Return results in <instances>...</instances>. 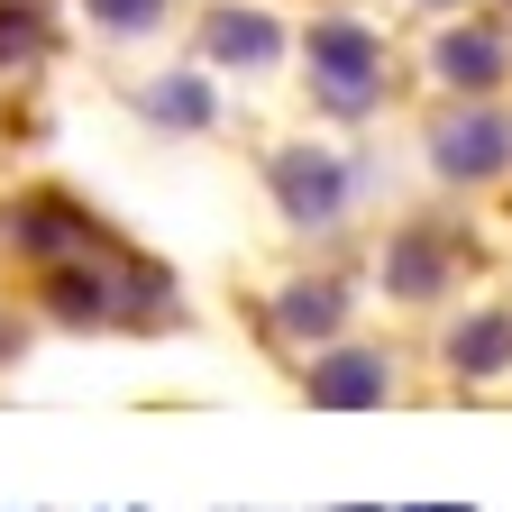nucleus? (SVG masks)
I'll return each instance as SVG.
<instances>
[{
  "label": "nucleus",
  "instance_id": "20e7f679",
  "mask_svg": "<svg viewBox=\"0 0 512 512\" xmlns=\"http://www.w3.org/2000/svg\"><path fill=\"white\" fill-rule=\"evenodd\" d=\"M302 394L320 412H384V394H394V357H384V348H330V357H311Z\"/></svg>",
  "mask_w": 512,
  "mask_h": 512
},
{
  "label": "nucleus",
  "instance_id": "0eeeda50",
  "mask_svg": "<svg viewBox=\"0 0 512 512\" xmlns=\"http://www.w3.org/2000/svg\"><path fill=\"white\" fill-rule=\"evenodd\" d=\"M448 366H458L467 384L503 375V366H512V311H467L458 330H448Z\"/></svg>",
  "mask_w": 512,
  "mask_h": 512
},
{
  "label": "nucleus",
  "instance_id": "39448f33",
  "mask_svg": "<svg viewBox=\"0 0 512 512\" xmlns=\"http://www.w3.org/2000/svg\"><path fill=\"white\" fill-rule=\"evenodd\" d=\"M448 266H458V247H448L439 229H403L394 247H384V293L394 302H439Z\"/></svg>",
  "mask_w": 512,
  "mask_h": 512
},
{
  "label": "nucleus",
  "instance_id": "1a4fd4ad",
  "mask_svg": "<svg viewBox=\"0 0 512 512\" xmlns=\"http://www.w3.org/2000/svg\"><path fill=\"white\" fill-rule=\"evenodd\" d=\"M46 311H55V320H74V330H92V320L119 311V284L92 275V266H46Z\"/></svg>",
  "mask_w": 512,
  "mask_h": 512
},
{
  "label": "nucleus",
  "instance_id": "2eb2a0df",
  "mask_svg": "<svg viewBox=\"0 0 512 512\" xmlns=\"http://www.w3.org/2000/svg\"><path fill=\"white\" fill-rule=\"evenodd\" d=\"M0 357H10V320H0Z\"/></svg>",
  "mask_w": 512,
  "mask_h": 512
},
{
  "label": "nucleus",
  "instance_id": "9d476101",
  "mask_svg": "<svg viewBox=\"0 0 512 512\" xmlns=\"http://www.w3.org/2000/svg\"><path fill=\"white\" fill-rule=\"evenodd\" d=\"M339 320H348V293L339 284H284L275 293V330L284 339H339Z\"/></svg>",
  "mask_w": 512,
  "mask_h": 512
},
{
  "label": "nucleus",
  "instance_id": "9b49d317",
  "mask_svg": "<svg viewBox=\"0 0 512 512\" xmlns=\"http://www.w3.org/2000/svg\"><path fill=\"white\" fill-rule=\"evenodd\" d=\"M10 238H19L28 256H46V266H64V247H92V229H83L74 211H55V202H28V211L10 220Z\"/></svg>",
  "mask_w": 512,
  "mask_h": 512
},
{
  "label": "nucleus",
  "instance_id": "7ed1b4c3",
  "mask_svg": "<svg viewBox=\"0 0 512 512\" xmlns=\"http://www.w3.org/2000/svg\"><path fill=\"white\" fill-rule=\"evenodd\" d=\"M266 183H275V202H284L293 229L339 220V202H348V165H339V156H320V147H284V156L266 165Z\"/></svg>",
  "mask_w": 512,
  "mask_h": 512
},
{
  "label": "nucleus",
  "instance_id": "423d86ee",
  "mask_svg": "<svg viewBox=\"0 0 512 512\" xmlns=\"http://www.w3.org/2000/svg\"><path fill=\"white\" fill-rule=\"evenodd\" d=\"M202 55L211 64H275L284 55V28L266 10H211L202 19Z\"/></svg>",
  "mask_w": 512,
  "mask_h": 512
},
{
  "label": "nucleus",
  "instance_id": "ddd939ff",
  "mask_svg": "<svg viewBox=\"0 0 512 512\" xmlns=\"http://www.w3.org/2000/svg\"><path fill=\"white\" fill-rule=\"evenodd\" d=\"M46 46V19L37 10H10V0H0V64H10V55H37Z\"/></svg>",
  "mask_w": 512,
  "mask_h": 512
},
{
  "label": "nucleus",
  "instance_id": "f03ea898",
  "mask_svg": "<svg viewBox=\"0 0 512 512\" xmlns=\"http://www.w3.org/2000/svg\"><path fill=\"white\" fill-rule=\"evenodd\" d=\"M430 165L448 174V183H494L503 165H512V119L503 110H448L439 128H430Z\"/></svg>",
  "mask_w": 512,
  "mask_h": 512
},
{
  "label": "nucleus",
  "instance_id": "dca6fc26",
  "mask_svg": "<svg viewBox=\"0 0 512 512\" xmlns=\"http://www.w3.org/2000/svg\"><path fill=\"white\" fill-rule=\"evenodd\" d=\"M430 10H458V0H430Z\"/></svg>",
  "mask_w": 512,
  "mask_h": 512
},
{
  "label": "nucleus",
  "instance_id": "4468645a",
  "mask_svg": "<svg viewBox=\"0 0 512 512\" xmlns=\"http://www.w3.org/2000/svg\"><path fill=\"white\" fill-rule=\"evenodd\" d=\"M92 19L101 28H147V19H165V0H92Z\"/></svg>",
  "mask_w": 512,
  "mask_h": 512
},
{
  "label": "nucleus",
  "instance_id": "6e6552de",
  "mask_svg": "<svg viewBox=\"0 0 512 512\" xmlns=\"http://www.w3.org/2000/svg\"><path fill=\"white\" fill-rule=\"evenodd\" d=\"M430 64H439V83H458V92H494L503 83V37L494 28H448Z\"/></svg>",
  "mask_w": 512,
  "mask_h": 512
},
{
  "label": "nucleus",
  "instance_id": "f8f14e48",
  "mask_svg": "<svg viewBox=\"0 0 512 512\" xmlns=\"http://www.w3.org/2000/svg\"><path fill=\"white\" fill-rule=\"evenodd\" d=\"M147 110H156L165 128H211V92H202V74H165V83H147Z\"/></svg>",
  "mask_w": 512,
  "mask_h": 512
},
{
  "label": "nucleus",
  "instance_id": "f257e3e1",
  "mask_svg": "<svg viewBox=\"0 0 512 512\" xmlns=\"http://www.w3.org/2000/svg\"><path fill=\"white\" fill-rule=\"evenodd\" d=\"M375 83H384L375 28H357V19H311V92L330 101L339 119H357L375 101Z\"/></svg>",
  "mask_w": 512,
  "mask_h": 512
}]
</instances>
